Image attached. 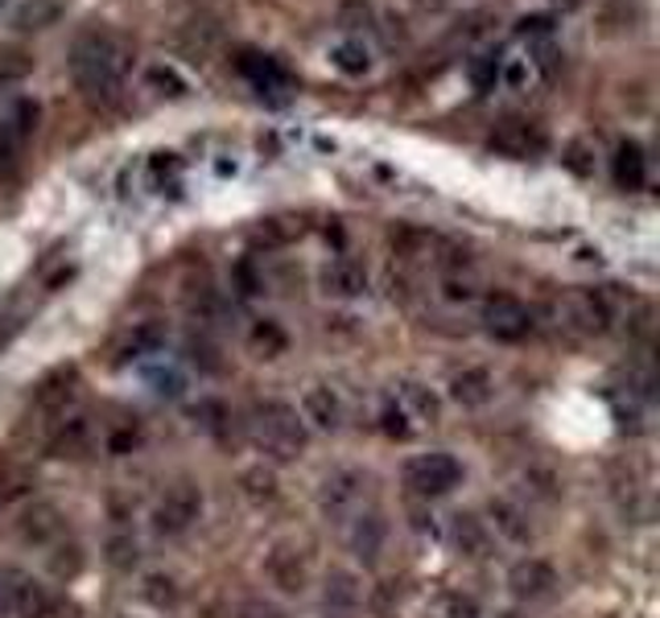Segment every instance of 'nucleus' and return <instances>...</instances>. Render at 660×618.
I'll return each mask as SVG.
<instances>
[{
    "label": "nucleus",
    "mask_w": 660,
    "mask_h": 618,
    "mask_svg": "<svg viewBox=\"0 0 660 618\" xmlns=\"http://www.w3.org/2000/svg\"><path fill=\"white\" fill-rule=\"evenodd\" d=\"M128 71H132V46L116 30L92 25V30H83L75 38V46H71V75H75V87L92 104H116Z\"/></svg>",
    "instance_id": "1"
},
{
    "label": "nucleus",
    "mask_w": 660,
    "mask_h": 618,
    "mask_svg": "<svg viewBox=\"0 0 660 618\" xmlns=\"http://www.w3.org/2000/svg\"><path fill=\"white\" fill-rule=\"evenodd\" d=\"M252 441L273 462H294L301 458V449L310 446V429L294 404L260 401L252 408Z\"/></svg>",
    "instance_id": "2"
},
{
    "label": "nucleus",
    "mask_w": 660,
    "mask_h": 618,
    "mask_svg": "<svg viewBox=\"0 0 660 618\" xmlns=\"http://www.w3.org/2000/svg\"><path fill=\"white\" fill-rule=\"evenodd\" d=\"M0 606L17 618H79L75 603H66L63 594H54L33 573L13 565H0Z\"/></svg>",
    "instance_id": "3"
},
{
    "label": "nucleus",
    "mask_w": 660,
    "mask_h": 618,
    "mask_svg": "<svg viewBox=\"0 0 660 618\" xmlns=\"http://www.w3.org/2000/svg\"><path fill=\"white\" fill-rule=\"evenodd\" d=\"M368 494H372V479H368L363 470H355V466H343V470L327 475L322 491H318V508H322L327 520L343 524V520H351V515H360L363 503H368Z\"/></svg>",
    "instance_id": "4"
},
{
    "label": "nucleus",
    "mask_w": 660,
    "mask_h": 618,
    "mask_svg": "<svg viewBox=\"0 0 660 618\" xmlns=\"http://www.w3.org/2000/svg\"><path fill=\"white\" fill-rule=\"evenodd\" d=\"M199 515H203V491L194 482H173L153 508V532L158 536H182V532L199 524Z\"/></svg>",
    "instance_id": "5"
},
{
    "label": "nucleus",
    "mask_w": 660,
    "mask_h": 618,
    "mask_svg": "<svg viewBox=\"0 0 660 618\" xmlns=\"http://www.w3.org/2000/svg\"><path fill=\"white\" fill-rule=\"evenodd\" d=\"M479 322L488 330L491 339L500 342H520L533 334V309L524 306L520 297L512 294H488L483 297V309H479Z\"/></svg>",
    "instance_id": "6"
},
{
    "label": "nucleus",
    "mask_w": 660,
    "mask_h": 618,
    "mask_svg": "<svg viewBox=\"0 0 660 618\" xmlns=\"http://www.w3.org/2000/svg\"><path fill=\"white\" fill-rule=\"evenodd\" d=\"M462 482V466L450 458V454H417L405 462V487L422 499H438V494H450Z\"/></svg>",
    "instance_id": "7"
},
{
    "label": "nucleus",
    "mask_w": 660,
    "mask_h": 618,
    "mask_svg": "<svg viewBox=\"0 0 660 618\" xmlns=\"http://www.w3.org/2000/svg\"><path fill=\"white\" fill-rule=\"evenodd\" d=\"M545 145H550L545 128L536 120H529V116H503V120L491 128V149L503 157H517V161H529V157L545 153Z\"/></svg>",
    "instance_id": "8"
},
{
    "label": "nucleus",
    "mask_w": 660,
    "mask_h": 618,
    "mask_svg": "<svg viewBox=\"0 0 660 618\" xmlns=\"http://www.w3.org/2000/svg\"><path fill=\"white\" fill-rule=\"evenodd\" d=\"M508 589H512L517 603H550L557 594V569L541 556H524L508 569Z\"/></svg>",
    "instance_id": "9"
},
{
    "label": "nucleus",
    "mask_w": 660,
    "mask_h": 618,
    "mask_svg": "<svg viewBox=\"0 0 660 618\" xmlns=\"http://www.w3.org/2000/svg\"><path fill=\"white\" fill-rule=\"evenodd\" d=\"M75 396H79V371L54 367L50 375L38 380V387H33V408H38L42 417H66L71 404H75Z\"/></svg>",
    "instance_id": "10"
},
{
    "label": "nucleus",
    "mask_w": 660,
    "mask_h": 618,
    "mask_svg": "<svg viewBox=\"0 0 660 618\" xmlns=\"http://www.w3.org/2000/svg\"><path fill=\"white\" fill-rule=\"evenodd\" d=\"M265 577L281 594H301L306 582H310V561H306L298 544H273L265 556Z\"/></svg>",
    "instance_id": "11"
},
{
    "label": "nucleus",
    "mask_w": 660,
    "mask_h": 618,
    "mask_svg": "<svg viewBox=\"0 0 660 618\" xmlns=\"http://www.w3.org/2000/svg\"><path fill=\"white\" fill-rule=\"evenodd\" d=\"M50 458H66V462H79L95 449V420L87 413H71L58 420V429L50 433Z\"/></svg>",
    "instance_id": "12"
},
{
    "label": "nucleus",
    "mask_w": 660,
    "mask_h": 618,
    "mask_svg": "<svg viewBox=\"0 0 660 618\" xmlns=\"http://www.w3.org/2000/svg\"><path fill=\"white\" fill-rule=\"evenodd\" d=\"M363 582L351 569H330L322 582V618H360Z\"/></svg>",
    "instance_id": "13"
},
{
    "label": "nucleus",
    "mask_w": 660,
    "mask_h": 618,
    "mask_svg": "<svg viewBox=\"0 0 660 618\" xmlns=\"http://www.w3.org/2000/svg\"><path fill=\"white\" fill-rule=\"evenodd\" d=\"M63 536H66V520L54 503H33L17 520V541L33 544V548H50V544H58Z\"/></svg>",
    "instance_id": "14"
},
{
    "label": "nucleus",
    "mask_w": 660,
    "mask_h": 618,
    "mask_svg": "<svg viewBox=\"0 0 660 618\" xmlns=\"http://www.w3.org/2000/svg\"><path fill=\"white\" fill-rule=\"evenodd\" d=\"M347 544H351V553L360 556L363 565H376L384 544H388V520H384L376 508H363L360 515H351Z\"/></svg>",
    "instance_id": "15"
},
{
    "label": "nucleus",
    "mask_w": 660,
    "mask_h": 618,
    "mask_svg": "<svg viewBox=\"0 0 660 618\" xmlns=\"http://www.w3.org/2000/svg\"><path fill=\"white\" fill-rule=\"evenodd\" d=\"M562 313H566V326H574L582 334H603L611 326V306L603 294H569Z\"/></svg>",
    "instance_id": "16"
},
{
    "label": "nucleus",
    "mask_w": 660,
    "mask_h": 618,
    "mask_svg": "<svg viewBox=\"0 0 660 618\" xmlns=\"http://www.w3.org/2000/svg\"><path fill=\"white\" fill-rule=\"evenodd\" d=\"M450 544H455L458 556H471V561H483L491 553V528L488 520H479L471 511H458L450 520Z\"/></svg>",
    "instance_id": "17"
},
{
    "label": "nucleus",
    "mask_w": 660,
    "mask_h": 618,
    "mask_svg": "<svg viewBox=\"0 0 660 618\" xmlns=\"http://www.w3.org/2000/svg\"><path fill=\"white\" fill-rule=\"evenodd\" d=\"M301 420H306V429H310V425L322 433L339 429V425H343V401H339V392H334V387H310L306 401H301Z\"/></svg>",
    "instance_id": "18"
},
{
    "label": "nucleus",
    "mask_w": 660,
    "mask_h": 618,
    "mask_svg": "<svg viewBox=\"0 0 660 618\" xmlns=\"http://www.w3.org/2000/svg\"><path fill=\"white\" fill-rule=\"evenodd\" d=\"M322 289L330 297H360L368 289V273H363L360 260H351V256H339V260H330L322 268Z\"/></svg>",
    "instance_id": "19"
},
{
    "label": "nucleus",
    "mask_w": 660,
    "mask_h": 618,
    "mask_svg": "<svg viewBox=\"0 0 660 618\" xmlns=\"http://www.w3.org/2000/svg\"><path fill=\"white\" fill-rule=\"evenodd\" d=\"M488 515H491V524H488V528H496L503 541L524 544L529 536H533V524H529V511L520 508V503H512V499H503V494L488 503Z\"/></svg>",
    "instance_id": "20"
},
{
    "label": "nucleus",
    "mask_w": 660,
    "mask_h": 618,
    "mask_svg": "<svg viewBox=\"0 0 660 618\" xmlns=\"http://www.w3.org/2000/svg\"><path fill=\"white\" fill-rule=\"evenodd\" d=\"M611 173H615V185H619V190H645V178H648L645 149H640L636 140H619Z\"/></svg>",
    "instance_id": "21"
},
{
    "label": "nucleus",
    "mask_w": 660,
    "mask_h": 618,
    "mask_svg": "<svg viewBox=\"0 0 660 618\" xmlns=\"http://www.w3.org/2000/svg\"><path fill=\"white\" fill-rule=\"evenodd\" d=\"M491 392H496V384H491V375L483 367H467L450 380V396L462 408H483L491 401Z\"/></svg>",
    "instance_id": "22"
},
{
    "label": "nucleus",
    "mask_w": 660,
    "mask_h": 618,
    "mask_svg": "<svg viewBox=\"0 0 660 618\" xmlns=\"http://www.w3.org/2000/svg\"><path fill=\"white\" fill-rule=\"evenodd\" d=\"M141 598L153 606V610H178V606H182V582H178L173 573H145Z\"/></svg>",
    "instance_id": "23"
},
{
    "label": "nucleus",
    "mask_w": 660,
    "mask_h": 618,
    "mask_svg": "<svg viewBox=\"0 0 660 618\" xmlns=\"http://www.w3.org/2000/svg\"><path fill=\"white\" fill-rule=\"evenodd\" d=\"M63 17V0H25L13 13L17 30H50Z\"/></svg>",
    "instance_id": "24"
},
{
    "label": "nucleus",
    "mask_w": 660,
    "mask_h": 618,
    "mask_svg": "<svg viewBox=\"0 0 660 618\" xmlns=\"http://www.w3.org/2000/svg\"><path fill=\"white\" fill-rule=\"evenodd\" d=\"M239 491H244V499H248L252 508H265V503L277 499V475L268 466H248L239 475Z\"/></svg>",
    "instance_id": "25"
},
{
    "label": "nucleus",
    "mask_w": 660,
    "mask_h": 618,
    "mask_svg": "<svg viewBox=\"0 0 660 618\" xmlns=\"http://www.w3.org/2000/svg\"><path fill=\"white\" fill-rule=\"evenodd\" d=\"M215 42H220V30L211 25V21H190L187 30L178 33V50L182 54H190L194 62H203L211 50H215Z\"/></svg>",
    "instance_id": "26"
},
{
    "label": "nucleus",
    "mask_w": 660,
    "mask_h": 618,
    "mask_svg": "<svg viewBox=\"0 0 660 618\" xmlns=\"http://www.w3.org/2000/svg\"><path fill=\"white\" fill-rule=\"evenodd\" d=\"M33 491V475L13 458H0V503H17Z\"/></svg>",
    "instance_id": "27"
},
{
    "label": "nucleus",
    "mask_w": 660,
    "mask_h": 618,
    "mask_svg": "<svg viewBox=\"0 0 660 618\" xmlns=\"http://www.w3.org/2000/svg\"><path fill=\"white\" fill-rule=\"evenodd\" d=\"M104 561H108L116 573H132L137 569V561H141V548H137L132 536L116 532V536H108V544H104Z\"/></svg>",
    "instance_id": "28"
},
{
    "label": "nucleus",
    "mask_w": 660,
    "mask_h": 618,
    "mask_svg": "<svg viewBox=\"0 0 660 618\" xmlns=\"http://www.w3.org/2000/svg\"><path fill=\"white\" fill-rule=\"evenodd\" d=\"M330 58H334V66L343 71V75H363L368 66H372V54H368V46L363 42H339V46L330 50Z\"/></svg>",
    "instance_id": "29"
},
{
    "label": "nucleus",
    "mask_w": 660,
    "mask_h": 618,
    "mask_svg": "<svg viewBox=\"0 0 660 618\" xmlns=\"http://www.w3.org/2000/svg\"><path fill=\"white\" fill-rule=\"evenodd\" d=\"M248 342H252V351H260V359H273V355H281L285 351V334H281V326L277 322H256V330L248 334Z\"/></svg>",
    "instance_id": "30"
},
{
    "label": "nucleus",
    "mask_w": 660,
    "mask_h": 618,
    "mask_svg": "<svg viewBox=\"0 0 660 618\" xmlns=\"http://www.w3.org/2000/svg\"><path fill=\"white\" fill-rule=\"evenodd\" d=\"M33 71V58L17 46H0V83H17Z\"/></svg>",
    "instance_id": "31"
},
{
    "label": "nucleus",
    "mask_w": 660,
    "mask_h": 618,
    "mask_svg": "<svg viewBox=\"0 0 660 618\" xmlns=\"http://www.w3.org/2000/svg\"><path fill=\"white\" fill-rule=\"evenodd\" d=\"M339 25H343V30H368V25H372V4H368V0H343V4H339Z\"/></svg>",
    "instance_id": "32"
},
{
    "label": "nucleus",
    "mask_w": 660,
    "mask_h": 618,
    "mask_svg": "<svg viewBox=\"0 0 660 618\" xmlns=\"http://www.w3.org/2000/svg\"><path fill=\"white\" fill-rule=\"evenodd\" d=\"M17 145H21V132L9 116H0V173H9L17 166Z\"/></svg>",
    "instance_id": "33"
},
{
    "label": "nucleus",
    "mask_w": 660,
    "mask_h": 618,
    "mask_svg": "<svg viewBox=\"0 0 660 618\" xmlns=\"http://www.w3.org/2000/svg\"><path fill=\"white\" fill-rule=\"evenodd\" d=\"M301 235V219H268L265 227H260V239L265 244H289V239H298Z\"/></svg>",
    "instance_id": "34"
},
{
    "label": "nucleus",
    "mask_w": 660,
    "mask_h": 618,
    "mask_svg": "<svg viewBox=\"0 0 660 618\" xmlns=\"http://www.w3.org/2000/svg\"><path fill=\"white\" fill-rule=\"evenodd\" d=\"M441 618H483V610H479L471 594H446L441 598Z\"/></svg>",
    "instance_id": "35"
},
{
    "label": "nucleus",
    "mask_w": 660,
    "mask_h": 618,
    "mask_svg": "<svg viewBox=\"0 0 660 618\" xmlns=\"http://www.w3.org/2000/svg\"><path fill=\"white\" fill-rule=\"evenodd\" d=\"M396 606H401V589H396V582H380L376 594H372V615L393 618Z\"/></svg>",
    "instance_id": "36"
},
{
    "label": "nucleus",
    "mask_w": 660,
    "mask_h": 618,
    "mask_svg": "<svg viewBox=\"0 0 660 618\" xmlns=\"http://www.w3.org/2000/svg\"><path fill=\"white\" fill-rule=\"evenodd\" d=\"M236 618H289L277 603H268V598H244L236 606Z\"/></svg>",
    "instance_id": "37"
},
{
    "label": "nucleus",
    "mask_w": 660,
    "mask_h": 618,
    "mask_svg": "<svg viewBox=\"0 0 660 618\" xmlns=\"http://www.w3.org/2000/svg\"><path fill=\"white\" fill-rule=\"evenodd\" d=\"M158 347H161L158 326H141V330H132V339H128V351H132V355H141V351H158Z\"/></svg>",
    "instance_id": "38"
},
{
    "label": "nucleus",
    "mask_w": 660,
    "mask_h": 618,
    "mask_svg": "<svg viewBox=\"0 0 660 618\" xmlns=\"http://www.w3.org/2000/svg\"><path fill=\"white\" fill-rule=\"evenodd\" d=\"M380 420H384V433H388V437H409V433H413L409 425H405V420H409V417H405V408H393V404H388Z\"/></svg>",
    "instance_id": "39"
},
{
    "label": "nucleus",
    "mask_w": 660,
    "mask_h": 618,
    "mask_svg": "<svg viewBox=\"0 0 660 618\" xmlns=\"http://www.w3.org/2000/svg\"><path fill=\"white\" fill-rule=\"evenodd\" d=\"M149 83H153V87H170L166 95H187V83L173 75V71H166V66H153V71H149Z\"/></svg>",
    "instance_id": "40"
},
{
    "label": "nucleus",
    "mask_w": 660,
    "mask_h": 618,
    "mask_svg": "<svg viewBox=\"0 0 660 618\" xmlns=\"http://www.w3.org/2000/svg\"><path fill=\"white\" fill-rule=\"evenodd\" d=\"M586 157H590V153H586V145H569L566 166H569V170H574V173H578V178H586V173L595 170V166H590V161H586Z\"/></svg>",
    "instance_id": "41"
},
{
    "label": "nucleus",
    "mask_w": 660,
    "mask_h": 618,
    "mask_svg": "<svg viewBox=\"0 0 660 618\" xmlns=\"http://www.w3.org/2000/svg\"><path fill=\"white\" fill-rule=\"evenodd\" d=\"M409 396L417 401V408H422V417H429V420L438 417V401H434V396H425L422 387H409Z\"/></svg>",
    "instance_id": "42"
},
{
    "label": "nucleus",
    "mask_w": 660,
    "mask_h": 618,
    "mask_svg": "<svg viewBox=\"0 0 660 618\" xmlns=\"http://www.w3.org/2000/svg\"><path fill=\"white\" fill-rule=\"evenodd\" d=\"M413 4H422V9H441L446 0H413Z\"/></svg>",
    "instance_id": "43"
},
{
    "label": "nucleus",
    "mask_w": 660,
    "mask_h": 618,
    "mask_svg": "<svg viewBox=\"0 0 660 618\" xmlns=\"http://www.w3.org/2000/svg\"><path fill=\"white\" fill-rule=\"evenodd\" d=\"M578 4H582V0H557V9H566V13H569V9H578Z\"/></svg>",
    "instance_id": "44"
}]
</instances>
